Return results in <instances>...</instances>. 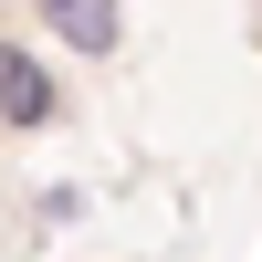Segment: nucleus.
Returning a JSON list of instances; mask_svg holds the SVG:
<instances>
[{
    "instance_id": "obj_1",
    "label": "nucleus",
    "mask_w": 262,
    "mask_h": 262,
    "mask_svg": "<svg viewBox=\"0 0 262 262\" xmlns=\"http://www.w3.org/2000/svg\"><path fill=\"white\" fill-rule=\"evenodd\" d=\"M42 11L74 53H116V0H42Z\"/></svg>"
},
{
    "instance_id": "obj_2",
    "label": "nucleus",
    "mask_w": 262,
    "mask_h": 262,
    "mask_svg": "<svg viewBox=\"0 0 262 262\" xmlns=\"http://www.w3.org/2000/svg\"><path fill=\"white\" fill-rule=\"evenodd\" d=\"M0 116H11V126H42V116H53V84L32 74V53H0Z\"/></svg>"
}]
</instances>
